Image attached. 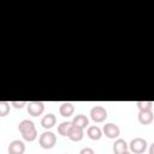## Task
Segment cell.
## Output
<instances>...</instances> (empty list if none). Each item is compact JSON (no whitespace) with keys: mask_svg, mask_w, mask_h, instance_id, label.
Masks as SVG:
<instances>
[{"mask_svg":"<svg viewBox=\"0 0 154 154\" xmlns=\"http://www.w3.org/2000/svg\"><path fill=\"white\" fill-rule=\"evenodd\" d=\"M38 142H40V146L43 149H51L57 143V136L52 131H45V132L41 134Z\"/></svg>","mask_w":154,"mask_h":154,"instance_id":"6da1fadb","label":"cell"},{"mask_svg":"<svg viewBox=\"0 0 154 154\" xmlns=\"http://www.w3.org/2000/svg\"><path fill=\"white\" fill-rule=\"evenodd\" d=\"M147 146H148L147 144V141L144 138H141V137H136V138L131 140V142L129 144L131 152L135 153V154H141V153L146 152Z\"/></svg>","mask_w":154,"mask_h":154,"instance_id":"7a4b0ae2","label":"cell"},{"mask_svg":"<svg viewBox=\"0 0 154 154\" xmlns=\"http://www.w3.org/2000/svg\"><path fill=\"white\" fill-rule=\"evenodd\" d=\"M90 118L95 123H102L107 118V111L102 106H95L90 109Z\"/></svg>","mask_w":154,"mask_h":154,"instance_id":"3957f363","label":"cell"},{"mask_svg":"<svg viewBox=\"0 0 154 154\" xmlns=\"http://www.w3.org/2000/svg\"><path fill=\"white\" fill-rule=\"evenodd\" d=\"M45 111V103L41 101H31L28 103V113L32 117H38Z\"/></svg>","mask_w":154,"mask_h":154,"instance_id":"277c9868","label":"cell"},{"mask_svg":"<svg viewBox=\"0 0 154 154\" xmlns=\"http://www.w3.org/2000/svg\"><path fill=\"white\" fill-rule=\"evenodd\" d=\"M102 131L106 135V137H108V138H117L120 135L119 126L113 124V123H107L106 125H103V130Z\"/></svg>","mask_w":154,"mask_h":154,"instance_id":"5b68a950","label":"cell"},{"mask_svg":"<svg viewBox=\"0 0 154 154\" xmlns=\"http://www.w3.org/2000/svg\"><path fill=\"white\" fill-rule=\"evenodd\" d=\"M8 154H24L25 152V144L23 141L14 140L8 144Z\"/></svg>","mask_w":154,"mask_h":154,"instance_id":"8992f818","label":"cell"},{"mask_svg":"<svg viewBox=\"0 0 154 154\" xmlns=\"http://www.w3.org/2000/svg\"><path fill=\"white\" fill-rule=\"evenodd\" d=\"M125 152H128V143L125 142V140L118 138L113 143V153L114 154H123Z\"/></svg>","mask_w":154,"mask_h":154,"instance_id":"52a82bcc","label":"cell"},{"mask_svg":"<svg viewBox=\"0 0 154 154\" xmlns=\"http://www.w3.org/2000/svg\"><path fill=\"white\" fill-rule=\"evenodd\" d=\"M153 112L152 111H140L138 112V122L143 125H148L153 122Z\"/></svg>","mask_w":154,"mask_h":154,"instance_id":"ba28073f","label":"cell"},{"mask_svg":"<svg viewBox=\"0 0 154 154\" xmlns=\"http://www.w3.org/2000/svg\"><path fill=\"white\" fill-rule=\"evenodd\" d=\"M55 123H57V118H55V116H54L53 113H48V114H46V116L41 119V125H42V128H45V129H51V128H53V126L55 125Z\"/></svg>","mask_w":154,"mask_h":154,"instance_id":"9c48e42d","label":"cell"},{"mask_svg":"<svg viewBox=\"0 0 154 154\" xmlns=\"http://www.w3.org/2000/svg\"><path fill=\"white\" fill-rule=\"evenodd\" d=\"M67 136H69V138H70L71 141L78 142V141H81V140L83 138V129L72 125V128H71V130H70V132H69Z\"/></svg>","mask_w":154,"mask_h":154,"instance_id":"30bf717a","label":"cell"},{"mask_svg":"<svg viewBox=\"0 0 154 154\" xmlns=\"http://www.w3.org/2000/svg\"><path fill=\"white\" fill-rule=\"evenodd\" d=\"M73 126H77V128H81V129H84L88 126L89 124V119L84 116V114H78L73 118V120L71 122Z\"/></svg>","mask_w":154,"mask_h":154,"instance_id":"8fae6325","label":"cell"},{"mask_svg":"<svg viewBox=\"0 0 154 154\" xmlns=\"http://www.w3.org/2000/svg\"><path fill=\"white\" fill-rule=\"evenodd\" d=\"M87 135L90 140H94V141H97L101 138L102 136V130L96 126V125H93V126H89L88 128V131H87Z\"/></svg>","mask_w":154,"mask_h":154,"instance_id":"7c38bea8","label":"cell"},{"mask_svg":"<svg viewBox=\"0 0 154 154\" xmlns=\"http://www.w3.org/2000/svg\"><path fill=\"white\" fill-rule=\"evenodd\" d=\"M73 111H75V107H73V105H72L71 102H64V103L59 107L60 114H61L63 117H66V118L71 117L72 113H73Z\"/></svg>","mask_w":154,"mask_h":154,"instance_id":"4fadbf2b","label":"cell"},{"mask_svg":"<svg viewBox=\"0 0 154 154\" xmlns=\"http://www.w3.org/2000/svg\"><path fill=\"white\" fill-rule=\"evenodd\" d=\"M32 129H35V125H34V123H32L31 120H29V119L22 120V122L19 123V125H18V130L20 131V134L28 132V131H30V130H32Z\"/></svg>","mask_w":154,"mask_h":154,"instance_id":"5bb4252c","label":"cell"},{"mask_svg":"<svg viewBox=\"0 0 154 154\" xmlns=\"http://www.w3.org/2000/svg\"><path fill=\"white\" fill-rule=\"evenodd\" d=\"M72 128V123L71 122H63L59 126H58V132L61 135V136H67L70 130Z\"/></svg>","mask_w":154,"mask_h":154,"instance_id":"9a60e30c","label":"cell"},{"mask_svg":"<svg viewBox=\"0 0 154 154\" xmlns=\"http://www.w3.org/2000/svg\"><path fill=\"white\" fill-rule=\"evenodd\" d=\"M22 137H23L25 141H28V142H32V141L36 140V137H37V130H36V128L32 129V130H30V131H28V132L22 134Z\"/></svg>","mask_w":154,"mask_h":154,"instance_id":"2e32d148","label":"cell"},{"mask_svg":"<svg viewBox=\"0 0 154 154\" xmlns=\"http://www.w3.org/2000/svg\"><path fill=\"white\" fill-rule=\"evenodd\" d=\"M136 105L140 111H152V107H153L152 101H137Z\"/></svg>","mask_w":154,"mask_h":154,"instance_id":"e0dca14e","label":"cell"},{"mask_svg":"<svg viewBox=\"0 0 154 154\" xmlns=\"http://www.w3.org/2000/svg\"><path fill=\"white\" fill-rule=\"evenodd\" d=\"M10 112V103L6 101H0V117H6Z\"/></svg>","mask_w":154,"mask_h":154,"instance_id":"ac0fdd59","label":"cell"},{"mask_svg":"<svg viewBox=\"0 0 154 154\" xmlns=\"http://www.w3.org/2000/svg\"><path fill=\"white\" fill-rule=\"evenodd\" d=\"M11 105H12L13 107H16V108H22L23 106L26 105V102H25V101H12Z\"/></svg>","mask_w":154,"mask_h":154,"instance_id":"d6986e66","label":"cell"},{"mask_svg":"<svg viewBox=\"0 0 154 154\" xmlns=\"http://www.w3.org/2000/svg\"><path fill=\"white\" fill-rule=\"evenodd\" d=\"M79 154H95V152H94V149H93V148H89V147H85V148H83V149H81V152H79Z\"/></svg>","mask_w":154,"mask_h":154,"instance_id":"ffe728a7","label":"cell"},{"mask_svg":"<svg viewBox=\"0 0 154 154\" xmlns=\"http://www.w3.org/2000/svg\"><path fill=\"white\" fill-rule=\"evenodd\" d=\"M154 146L153 144H150V147H149V154H154Z\"/></svg>","mask_w":154,"mask_h":154,"instance_id":"44dd1931","label":"cell"},{"mask_svg":"<svg viewBox=\"0 0 154 154\" xmlns=\"http://www.w3.org/2000/svg\"><path fill=\"white\" fill-rule=\"evenodd\" d=\"M123 154H130V153H129V152H125V153H123Z\"/></svg>","mask_w":154,"mask_h":154,"instance_id":"7402d4cb","label":"cell"}]
</instances>
